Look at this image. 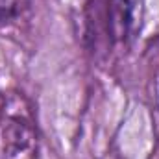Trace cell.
Returning a JSON list of instances; mask_svg holds the SVG:
<instances>
[{"label": "cell", "instance_id": "6da1fadb", "mask_svg": "<svg viewBox=\"0 0 159 159\" xmlns=\"http://www.w3.org/2000/svg\"><path fill=\"white\" fill-rule=\"evenodd\" d=\"M143 0H107V34L117 43H124L135 32L141 17Z\"/></svg>", "mask_w": 159, "mask_h": 159}, {"label": "cell", "instance_id": "7a4b0ae2", "mask_svg": "<svg viewBox=\"0 0 159 159\" xmlns=\"http://www.w3.org/2000/svg\"><path fill=\"white\" fill-rule=\"evenodd\" d=\"M28 0H0V20H9L17 17Z\"/></svg>", "mask_w": 159, "mask_h": 159}]
</instances>
